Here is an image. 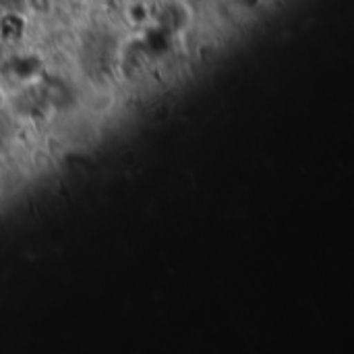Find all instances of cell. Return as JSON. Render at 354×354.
I'll list each match as a JSON object with an SVG mask.
<instances>
[{
    "label": "cell",
    "mask_w": 354,
    "mask_h": 354,
    "mask_svg": "<svg viewBox=\"0 0 354 354\" xmlns=\"http://www.w3.org/2000/svg\"><path fill=\"white\" fill-rule=\"evenodd\" d=\"M2 114V112H0ZM6 139H8V124H6V120L0 116V149H2V145L6 143Z\"/></svg>",
    "instance_id": "3957f363"
},
{
    "label": "cell",
    "mask_w": 354,
    "mask_h": 354,
    "mask_svg": "<svg viewBox=\"0 0 354 354\" xmlns=\"http://www.w3.org/2000/svg\"><path fill=\"white\" fill-rule=\"evenodd\" d=\"M6 54H8V50H6V44L0 39V62L4 60V56H6Z\"/></svg>",
    "instance_id": "277c9868"
},
{
    "label": "cell",
    "mask_w": 354,
    "mask_h": 354,
    "mask_svg": "<svg viewBox=\"0 0 354 354\" xmlns=\"http://www.w3.org/2000/svg\"><path fill=\"white\" fill-rule=\"evenodd\" d=\"M75 2H81V4H89V2H95V0H75Z\"/></svg>",
    "instance_id": "5b68a950"
},
{
    "label": "cell",
    "mask_w": 354,
    "mask_h": 354,
    "mask_svg": "<svg viewBox=\"0 0 354 354\" xmlns=\"http://www.w3.org/2000/svg\"><path fill=\"white\" fill-rule=\"evenodd\" d=\"M0 8L2 10H23L25 0H0Z\"/></svg>",
    "instance_id": "7a4b0ae2"
},
{
    "label": "cell",
    "mask_w": 354,
    "mask_h": 354,
    "mask_svg": "<svg viewBox=\"0 0 354 354\" xmlns=\"http://www.w3.org/2000/svg\"><path fill=\"white\" fill-rule=\"evenodd\" d=\"M0 73L19 85H29L41 77V60L33 54H6L0 62Z\"/></svg>",
    "instance_id": "6da1fadb"
}]
</instances>
